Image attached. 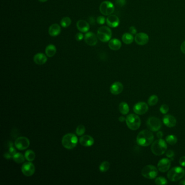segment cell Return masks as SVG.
<instances>
[{"mask_svg":"<svg viewBox=\"0 0 185 185\" xmlns=\"http://www.w3.org/2000/svg\"><path fill=\"white\" fill-rule=\"evenodd\" d=\"M84 40L87 45L92 46L97 43L98 37L92 32H88L85 35Z\"/></svg>","mask_w":185,"mask_h":185,"instance_id":"15","label":"cell"},{"mask_svg":"<svg viewBox=\"0 0 185 185\" xmlns=\"http://www.w3.org/2000/svg\"><path fill=\"white\" fill-rule=\"evenodd\" d=\"M116 4L119 7H123L126 4V0H116Z\"/></svg>","mask_w":185,"mask_h":185,"instance_id":"37","label":"cell"},{"mask_svg":"<svg viewBox=\"0 0 185 185\" xmlns=\"http://www.w3.org/2000/svg\"><path fill=\"white\" fill-rule=\"evenodd\" d=\"M89 21L90 23H91V24H93V22H95V19H94L93 17H90Z\"/></svg>","mask_w":185,"mask_h":185,"instance_id":"45","label":"cell"},{"mask_svg":"<svg viewBox=\"0 0 185 185\" xmlns=\"http://www.w3.org/2000/svg\"><path fill=\"white\" fill-rule=\"evenodd\" d=\"M155 182L156 185H166L168 184L167 180L165 178H163L161 176L156 178Z\"/></svg>","mask_w":185,"mask_h":185,"instance_id":"34","label":"cell"},{"mask_svg":"<svg viewBox=\"0 0 185 185\" xmlns=\"http://www.w3.org/2000/svg\"><path fill=\"white\" fill-rule=\"evenodd\" d=\"M83 38H84V36H83V34L82 33H77V34L76 35V39L77 41H81L83 39Z\"/></svg>","mask_w":185,"mask_h":185,"instance_id":"39","label":"cell"},{"mask_svg":"<svg viewBox=\"0 0 185 185\" xmlns=\"http://www.w3.org/2000/svg\"><path fill=\"white\" fill-rule=\"evenodd\" d=\"M78 141V138L76 135L72 133H69L63 136L61 143L65 148L71 150L76 147Z\"/></svg>","mask_w":185,"mask_h":185,"instance_id":"3","label":"cell"},{"mask_svg":"<svg viewBox=\"0 0 185 185\" xmlns=\"http://www.w3.org/2000/svg\"><path fill=\"white\" fill-rule=\"evenodd\" d=\"M129 32L132 35H136L137 33V30L135 27H130L129 28Z\"/></svg>","mask_w":185,"mask_h":185,"instance_id":"40","label":"cell"},{"mask_svg":"<svg viewBox=\"0 0 185 185\" xmlns=\"http://www.w3.org/2000/svg\"><path fill=\"white\" fill-rule=\"evenodd\" d=\"M123 85L122 84L120 83L119 82H116L110 86V92L111 93L114 95H119L122 92L123 90Z\"/></svg>","mask_w":185,"mask_h":185,"instance_id":"17","label":"cell"},{"mask_svg":"<svg viewBox=\"0 0 185 185\" xmlns=\"http://www.w3.org/2000/svg\"><path fill=\"white\" fill-rule=\"evenodd\" d=\"M154 139V135L152 132L148 130H143L139 132L137 136L136 142L139 145L147 147L152 143Z\"/></svg>","mask_w":185,"mask_h":185,"instance_id":"1","label":"cell"},{"mask_svg":"<svg viewBox=\"0 0 185 185\" xmlns=\"http://www.w3.org/2000/svg\"><path fill=\"white\" fill-rule=\"evenodd\" d=\"M126 124L129 129L132 130H136L141 126V121L140 118L135 114H130L126 117Z\"/></svg>","mask_w":185,"mask_h":185,"instance_id":"5","label":"cell"},{"mask_svg":"<svg viewBox=\"0 0 185 185\" xmlns=\"http://www.w3.org/2000/svg\"><path fill=\"white\" fill-rule=\"evenodd\" d=\"M25 158L27 161L30 162H32L35 158V154L32 150H28L25 152Z\"/></svg>","mask_w":185,"mask_h":185,"instance_id":"28","label":"cell"},{"mask_svg":"<svg viewBox=\"0 0 185 185\" xmlns=\"http://www.w3.org/2000/svg\"><path fill=\"white\" fill-rule=\"evenodd\" d=\"M56 52V48L54 45L52 44L48 45L47 46L45 49V53L48 57H53Z\"/></svg>","mask_w":185,"mask_h":185,"instance_id":"24","label":"cell"},{"mask_svg":"<svg viewBox=\"0 0 185 185\" xmlns=\"http://www.w3.org/2000/svg\"><path fill=\"white\" fill-rule=\"evenodd\" d=\"M122 43L118 39H113L109 41V47L111 50L117 51L121 48Z\"/></svg>","mask_w":185,"mask_h":185,"instance_id":"23","label":"cell"},{"mask_svg":"<svg viewBox=\"0 0 185 185\" xmlns=\"http://www.w3.org/2000/svg\"><path fill=\"white\" fill-rule=\"evenodd\" d=\"M94 139L90 135H83L80 137L79 143L81 145L86 147H91L94 144Z\"/></svg>","mask_w":185,"mask_h":185,"instance_id":"16","label":"cell"},{"mask_svg":"<svg viewBox=\"0 0 185 185\" xmlns=\"http://www.w3.org/2000/svg\"><path fill=\"white\" fill-rule=\"evenodd\" d=\"M39 1H40V2H45L48 0H39Z\"/></svg>","mask_w":185,"mask_h":185,"instance_id":"47","label":"cell"},{"mask_svg":"<svg viewBox=\"0 0 185 185\" xmlns=\"http://www.w3.org/2000/svg\"><path fill=\"white\" fill-rule=\"evenodd\" d=\"M184 169L180 167H175L171 169L167 173V177L172 182L178 181L185 175Z\"/></svg>","mask_w":185,"mask_h":185,"instance_id":"4","label":"cell"},{"mask_svg":"<svg viewBox=\"0 0 185 185\" xmlns=\"http://www.w3.org/2000/svg\"><path fill=\"white\" fill-rule=\"evenodd\" d=\"M76 132L78 136H83L85 132V128L84 126L82 124H80L78 126L76 130Z\"/></svg>","mask_w":185,"mask_h":185,"instance_id":"33","label":"cell"},{"mask_svg":"<svg viewBox=\"0 0 185 185\" xmlns=\"http://www.w3.org/2000/svg\"><path fill=\"white\" fill-rule=\"evenodd\" d=\"M48 33L51 36H58L61 33V27L58 24H53L50 27Z\"/></svg>","mask_w":185,"mask_h":185,"instance_id":"22","label":"cell"},{"mask_svg":"<svg viewBox=\"0 0 185 185\" xmlns=\"http://www.w3.org/2000/svg\"><path fill=\"white\" fill-rule=\"evenodd\" d=\"M160 111H161V113L163 114H166L168 112L169 107L166 104H163L160 106Z\"/></svg>","mask_w":185,"mask_h":185,"instance_id":"35","label":"cell"},{"mask_svg":"<svg viewBox=\"0 0 185 185\" xmlns=\"http://www.w3.org/2000/svg\"><path fill=\"white\" fill-rule=\"evenodd\" d=\"M97 22L99 25H103L106 22V18L102 16H100L97 18Z\"/></svg>","mask_w":185,"mask_h":185,"instance_id":"36","label":"cell"},{"mask_svg":"<svg viewBox=\"0 0 185 185\" xmlns=\"http://www.w3.org/2000/svg\"><path fill=\"white\" fill-rule=\"evenodd\" d=\"M77 27L78 30L83 33H86L90 30L89 23L87 22L85 20H79L77 23Z\"/></svg>","mask_w":185,"mask_h":185,"instance_id":"20","label":"cell"},{"mask_svg":"<svg viewBox=\"0 0 185 185\" xmlns=\"http://www.w3.org/2000/svg\"><path fill=\"white\" fill-rule=\"evenodd\" d=\"M106 23L110 27L116 28L119 25V18L115 15H110L106 19Z\"/></svg>","mask_w":185,"mask_h":185,"instance_id":"18","label":"cell"},{"mask_svg":"<svg viewBox=\"0 0 185 185\" xmlns=\"http://www.w3.org/2000/svg\"><path fill=\"white\" fill-rule=\"evenodd\" d=\"M171 165V161L170 160L164 158L160 160L158 164V168L159 171L165 173L168 171Z\"/></svg>","mask_w":185,"mask_h":185,"instance_id":"13","label":"cell"},{"mask_svg":"<svg viewBox=\"0 0 185 185\" xmlns=\"http://www.w3.org/2000/svg\"><path fill=\"white\" fill-rule=\"evenodd\" d=\"M21 171L23 175L26 176H30L34 174L35 171V168L33 163L29 161L23 163L21 168Z\"/></svg>","mask_w":185,"mask_h":185,"instance_id":"12","label":"cell"},{"mask_svg":"<svg viewBox=\"0 0 185 185\" xmlns=\"http://www.w3.org/2000/svg\"><path fill=\"white\" fill-rule=\"evenodd\" d=\"M163 122L165 126L169 128L175 126L176 124V119L173 116L167 115H165L163 118Z\"/></svg>","mask_w":185,"mask_h":185,"instance_id":"19","label":"cell"},{"mask_svg":"<svg viewBox=\"0 0 185 185\" xmlns=\"http://www.w3.org/2000/svg\"><path fill=\"white\" fill-rule=\"evenodd\" d=\"M159 101V98L156 95H152L150 96L148 100V104L150 106H154L156 105Z\"/></svg>","mask_w":185,"mask_h":185,"instance_id":"31","label":"cell"},{"mask_svg":"<svg viewBox=\"0 0 185 185\" xmlns=\"http://www.w3.org/2000/svg\"><path fill=\"white\" fill-rule=\"evenodd\" d=\"M166 143V141L162 139H159L153 142L151 146V150L152 153L157 156L164 154L167 149Z\"/></svg>","mask_w":185,"mask_h":185,"instance_id":"2","label":"cell"},{"mask_svg":"<svg viewBox=\"0 0 185 185\" xmlns=\"http://www.w3.org/2000/svg\"><path fill=\"white\" fill-rule=\"evenodd\" d=\"M126 119H125V117H124V116H121V117H119V121L121 122H123L125 121H126Z\"/></svg>","mask_w":185,"mask_h":185,"instance_id":"44","label":"cell"},{"mask_svg":"<svg viewBox=\"0 0 185 185\" xmlns=\"http://www.w3.org/2000/svg\"><path fill=\"white\" fill-rule=\"evenodd\" d=\"M60 24L64 28H67L71 24V20L69 17H64L60 21Z\"/></svg>","mask_w":185,"mask_h":185,"instance_id":"30","label":"cell"},{"mask_svg":"<svg viewBox=\"0 0 185 185\" xmlns=\"http://www.w3.org/2000/svg\"><path fill=\"white\" fill-rule=\"evenodd\" d=\"M179 185H185V180H183L180 182Z\"/></svg>","mask_w":185,"mask_h":185,"instance_id":"46","label":"cell"},{"mask_svg":"<svg viewBox=\"0 0 185 185\" xmlns=\"http://www.w3.org/2000/svg\"><path fill=\"white\" fill-rule=\"evenodd\" d=\"M133 110L136 114L139 115H144L148 110V106L144 102H139L134 106Z\"/></svg>","mask_w":185,"mask_h":185,"instance_id":"11","label":"cell"},{"mask_svg":"<svg viewBox=\"0 0 185 185\" xmlns=\"http://www.w3.org/2000/svg\"><path fill=\"white\" fill-rule=\"evenodd\" d=\"M119 110L120 113L122 115H126L129 112V106L126 103L123 102H121L119 105Z\"/></svg>","mask_w":185,"mask_h":185,"instance_id":"26","label":"cell"},{"mask_svg":"<svg viewBox=\"0 0 185 185\" xmlns=\"http://www.w3.org/2000/svg\"><path fill=\"white\" fill-rule=\"evenodd\" d=\"M147 126L148 128L152 132H158L162 126V123L158 118L150 117L147 120Z\"/></svg>","mask_w":185,"mask_h":185,"instance_id":"9","label":"cell"},{"mask_svg":"<svg viewBox=\"0 0 185 185\" xmlns=\"http://www.w3.org/2000/svg\"><path fill=\"white\" fill-rule=\"evenodd\" d=\"M149 36L145 33H139L136 34L135 41L139 45H145L149 41Z\"/></svg>","mask_w":185,"mask_h":185,"instance_id":"14","label":"cell"},{"mask_svg":"<svg viewBox=\"0 0 185 185\" xmlns=\"http://www.w3.org/2000/svg\"><path fill=\"white\" fill-rule=\"evenodd\" d=\"M99 10L103 15L109 16L111 15L115 11V7L111 2L104 1L99 6Z\"/></svg>","mask_w":185,"mask_h":185,"instance_id":"8","label":"cell"},{"mask_svg":"<svg viewBox=\"0 0 185 185\" xmlns=\"http://www.w3.org/2000/svg\"><path fill=\"white\" fill-rule=\"evenodd\" d=\"M97 36L98 37V39L101 41L106 43L111 40L112 36L111 30L108 27H101L97 31Z\"/></svg>","mask_w":185,"mask_h":185,"instance_id":"6","label":"cell"},{"mask_svg":"<svg viewBox=\"0 0 185 185\" xmlns=\"http://www.w3.org/2000/svg\"><path fill=\"white\" fill-rule=\"evenodd\" d=\"M30 145V140L28 138L24 136L18 137L15 141V147L20 150H23L27 149Z\"/></svg>","mask_w":185,"mask_h":185,"instance_id":"10","label":"cell"},{"mask_svg":"<svg viewBox=\"0 0 185 185\" xmlns=\"http://www.w3.org/2000/svg\"><path fill=\"white\" fill-rule=\"evenodd\" d=\"M156 135H157V137L159 138V139H161L162 137H163V132H160V131H159L158 133H157V134H156Z\"/></svg>","mask_w":185,"mask_h":185,"instance_id":"43","label":"cell"},{"mask_svg":"<svg viewBox=\"0 0 185 185\" xmlns=\"http://www.w3.org/2000/svg\"><path fill=\"white\" fill-rule=\"evenodd\" d=\"M110 163L108 161L103 162L99 165V171L101 172H106L109 170Z\"/></svg>","mask_w":185,"mask_h":185,"instance_id":"32","label":"cell"},{"mask_svg":"<svg viewBox=\"0 0 185 185\" xmlns=\"http://www.w3.org/2000/svg\"><path fill=\"white\" fill-rule=\"evenodd\" d=\"M25 156L20 152H16L13 156V159L15 162L17 163H21L25 161Z\"/></svg>","mask_w":185,"mask_h":185,"instance_id":"27","label":"cell"},{"mask_svg":"<svg viewBox=\"0 0 185 185\" xmlns=\"http://www.w3.org/2000/svg\"><path fill=\"white\" fill-rule=\"evenodd\" d=\"M179 163L182 167H185V156H182L180 159Z\"/></svg>","mask_w":185,"mask_h":185,"instance_id":"41","label":"cell"},{"mask_svg":"<svg viewBox=\"0 0 185 185\" xmlns=\"http://www.w3.org/2000/svg\"><path fill=\"white\" fill-rule=\"evenodd\" d=\"M165 141L170 145H174L177 143L178 139L175 135H169L165 137Z\"/></svg>","mask_w":185,"mask_h":185,"instance_id":"29","label":"cell"},{"mask_svg":"<svg viewBox=\"0 0 185 185\" xmlns=\"http://www.w3.org/2000/svg\"><path fill=\"white\" fill-rule=\"evenodd\" d=\"M181 50L182 52L185 54V41L182 43L181 45Z\"/></svg>","mask_w":185,"mask_h":185,"instance_id":"42","label":"cell"},{"mask_svg":"<svg viewBox=\"0 0 185 185\" xmlns=\"http://www.w3.org/2000/svg\"><path fill=\"white\" fill-rule=\"evenodd\" d=\"M33 60H34V63L36 64L37 65H41L46 63L47 61V58L43 53H37L34 56Z\"/></svg>","mask_w":185,"mask_h":185,"instance_id":"21","label":"cell"},{"mask_svg":"<svg viewBox=\"0 0 185 185\" xmlns=\"http://www.w3.org/2000/svg\"><path fill=\"white\" fill-rule=\"evenodd\" d=\"M141 174L145 178L153 179L158 174V169L154 165H146L142 169Z\"/></svg>","mask_w":185,"mask_h":185,"instance_id":"7","label":"cell"},{"mask_svg":"<svg viewBox=\"0 0 185 185\" xmlns=\"http://www.w3.org/2000/svg\"><path fill=\"white\" fill-rule=\"evenodd\" d=\"M122 39L124 43L126 45H129L132 43L134 38L131 33H126L123 35Z\"/></svg>","mask_w":185,"mask_h":185,"instance_id":"25","label":"cell"},{"mask_svg":"<svg viewBox=\"0 0 185 185\" xmlns=\"http://www.w3.org/2000/svg\"><path fill=\"white\" fill-rule=\"evenodd\" d=\"M174 156V152L172 150H169L166 152V156L168 158L173 159V156Z\"/></svg>","mask_w":185,"mask_h":185,"instance_id":"38","label":"cell"}]
</instances>
